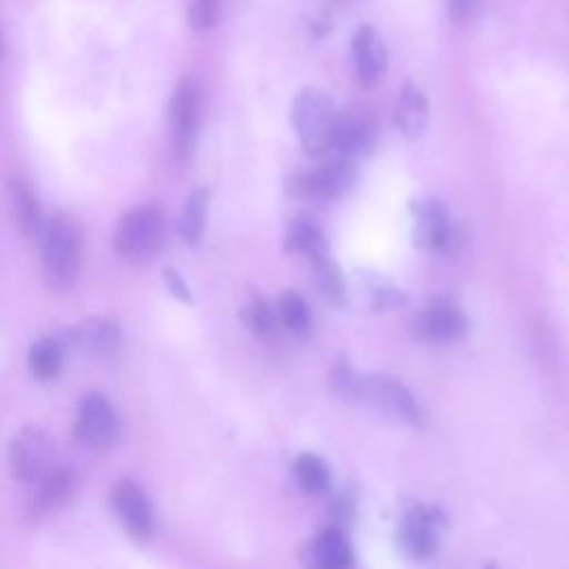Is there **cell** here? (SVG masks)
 <instances>
[{"label":"cell","mask_w":569,"mask_h":569,"mask_svg":"<svg viewBox=\"0 0 569 569\" xmlns=\"http://www.w3.org/2000/svg\"><path fill=\"white\" fill-rule=\"evenodd\" d=\"M164 242V216L158 204H138L124 211L113 229L116 253L133 264L158 256Z\"/></svg>","instance_id":"obj_1"},{"label":"cell","mask_w":569,"mask_h":569,"mask_svg":"<svg viewBox=\"0 0 569 569\" xmlns=\"http://www.w3.org/2000/svg\"><path fill=\"white\" fill-rule=\"evenodd\" d=\"M336 118L338 111L325 91L305 87L296 96L291 107V122L307 156L322 158L331 151Z\"/></svg>","instance_id":"obj_2"},{"label":"cell","mask_w":569,"mask_h":569,"mask_svg":"<svg viewBox=\"0 0 569 569\" xmlns=\"http://www.w3.org/2000/svg\"><path fill=\"white\" fill-rule=\"evenodd\" d=\"M80 267V233L71 218L51 220L42 242V269L51 289L64 291L73 284Z\"/></svg>","instance_id":"obj_3"},{"label":"cell","mask_w":569,"mask_h":569,"mask_svg":"<svg viewBox=\"0 0 569 569\" xmlns=\"http://www.w3.org/2000/svg\"><path fill=\"white\" fill-rule=\"evenodd\" d=\"M76 440L96 453L109 451L120 433L118 416L109 398H104L98 391H89L80 398L76 422H73Z\"/></svg>","instance_id":"obj_4"},{"label":"cell","mask_w":569,"mask_h":569,"mask_svg":"<svg viewBox=\"0 0 569 569\" xmlns=\"http://www.w3.org/2000/svg\"><path fill=\"white\" fill-rule=\"evenodd\" d=\"M393 422L418 425L420 407L411 391L389 376H360L356 398Z\"/></svg>","instance_id":"obj_5"},{"label":"cell","mask_w":569,"mask_h":569,"mask_svg":"<svg viewBox=\"0 0 569 569\" xmlns=\"http://www.w3.org/2000/svg\"><path fill=\"white\" fill-rule=\"evenodd\" d=\"M202 113L200 87L193 78H182L171 96L169 104V124H171V147L176 158L187 160L196 147L198 127Z\"/></svg>","instance_id":"obj_6"},{"label":"cell","mask_w":569,"mask_h":569,"mask_svg":"<svg viewBox=\"0 0 569 569\" xmlns=\"http://www.w3.org/2000/svg\"><path fill=\"white\" fill-rule=\"evenodd\" d=\"M9 467L13 478L22 482H38L53 469V442L47 431L24 427L11 438Z\"/></svg>","instance_id":"obj_7"},{"label":"cell","mask_w":569,"mask_h":569,"mask_svg":"<svg viewBox=\"0 0 569 569\" xmlns=\"http://www.w3.org/2000/svg\"><path fill=\"white\" fill-rule=\"evenodd\" d=\"M111 507L122 522V527L133 538H149L153 533L156 520H153V507L147 498V493L131 480H120L111 489Z\"/></svg>","instance_id":"obj_8"},{"label":"cell","mask_w":569,"mask_h":569,"mask_svg":"<svg viewBox=\"0 0 569 569\" xmlns=\"http://www.w3.org/2000/svg\"><path fill=\"white\" fill-rule=\"evenodd\" d=\"M356 176V167L349 158H336L333 162L298 176L293 180V191L305 196V198H313V200H325V198H336L340 196L345 189H349V184L353 182Z\"/></svg>","instance_id":"obj_9"},{"label":"cell","mask_w":569,"mask_h":569,"mask_svg":"<svg viewBox=\"0 0 569 569\" xmlns=\"http://www.w3.org/2000/svg\"><path fill=\"white\" fill-rule=\"evenodd\" d=\"M400 547L411 560H427L438 547V516L431 509H411L400 525Z\"/></svg>","instance_id":"obj_10"},{"label":"cell","mask_w":569,"mask_h":569,"mask_svg":"<svg viewBox=\"0 0 569 569\" xmlns=\"http://www.w3.org/2000/svg\"><path fill=\"white\" fill-rule=\"evenodd\" d=\"M71 342L84 356L109 358L120 347V327L107 316H91L73 327Z\"/></svg>","instance_id":"obj_11"},{"label":"cell","mask_w":569,"mask_h":569,"mask_svg":"<svg viewBox=\"0 0 569 569\" xmlns=\"http://www.w3.org/2000/svg\"><path fill=\"white\" fill-rule=\"evenodd\" d=\"M376 127L369 113L349 109L338 113L336 118V129H333V140H331V151H336L340 158H353L358 153H365L373 144Z\"/></svg>","instance_id":"obj_12"},{"label":"cell","mask_w":569,"mask_h":569,"mask_svg":"<svg viewBox=\"0 0 569 569\" xmlns=\"http://www.w3.org/2000/svg\"><path fill=\"white\" fill-rule=\"evenodd\" d=\"M356 76L365 87H373L387 67V49L371 24H360L351 38Z\"/></svg>","instance_id":"obj_13"},{"label":"cell","mask_w":569,"mask_h":569,"mask_svg":"<svg viewBox=\"0 0 569 569\" xmlns=\"http://www.w3.org/2000/svg\"><path fill=\"white\" fill-rule=\"evenodd\" d=\"M465 331L467 318L453 305H431L416 318V333L429 342H453Z\"/></svg>","instance_id":"obj_14"},{"label":"cell","mask_w":569,"mask_h":569,"mask_svg":"<svg viewBox=\"0 0 569 569\" xmlns=\"http://www.w3.org/2000/svg\"><path fill=\"white\" fill-rule=\"evenodd\" d=\"M429 122V100L422 93V89L413 82H405L393 107V124L396 129L409 138L416 140L422 136Z\"/></svg>","instance_id":"obj_15"},{"label":"cell","mask_w":569,"mask_h":569,"mask_svg":"<svg viewBox=\"0 0 569 569\" xmlns=\"http://www.w3.org/2000/svg\"><path fill=\"white\" fill-rule=\"evenodd\" d=\"M451 238V224L447 209L438 200H427L418 207L413 242L422 249H442Z\"/></svg>","instance_id":"obj_16"},{"label":"cell","mask_w":569,"mask_h":569,"mask_svg":"<svg viewBox=\"0 0 569 569\" xmlns=\"http://www.w3.org/2000/svg\"><path fill=\"white\" fill-rule=\"evenodd\" d=\"M36 485H38V491L33 493L31 511L38 516L60 509L73 496V473L62 467H53Z\"/></svg>","instance_id":"obj_17"},{"label":"cell","mask_w":569,"mask_h":569,"mask_svg":"<svg viewBox=\"0 0 569 569\" xmlns=\"http://www.w3.org/2000/svg\"><path fill=\"white\" fill-rule=\"evenodd\" d=\"M311 556L316 565L325 569H340L351 565V547L345 538V533L336 527H329L320 531V536L311 545Z\"/></svg>","instance_id":"obj_18"},{"label":"cell","mask_w":569,"mask_h":569,"mask_svg":"<svg viewBox=\"0 0 569 569\" xmlns=\"http://www.w3.org/2000/svg\"><path fill=\"white\" fill-rule=\"evenodd\" d=\"M284 244L289 251L302 253L309 260L327 253V240L320 231V227L309 218H296L284 236Z\"/></svg>","instance_id":"obj_19"},{"label":"cell","mask_w":569,"mask_h":569,"mask_svg":"<svg viewBox=\"0 0 569 569\" xmlns=\"http://www.w3.org/2000/svg\"><path fill=\"white\" fill-rule=\"evenodd\" d=\"M293 476L300 489L311 496L327 493L331 485V471L327 462L316 453H300L293 462Z\"/></svg>","instance_id":"obj_20"},{"label":"cell","mask_w":569,"mask_h":569,"mask_svg":"<svg viewBox=\"0 0 569 569\" xmlns=\"http://www.w3.org/2000/svg\"><path fill=\"white\" fill-rule=\"evenodd\" d=\"M11 207L18 227L22 229L24 236H33L40 227V204L36 198V191L31 189L29 182L16 178L11 182Z\"/></svg>","instance_id":"obj_21"},{"label":"cell","mask_w":569,"mask_h":569,"mask_svg":"<svg viewBox=\"0 0 569 569\" xmlns=\"http://www.w3.org/2000/svg\"><path fill=\"white\" fill-rule=\"evenodd\" d=\"M207 207H209V189L200 187L196 189L184 207H182V216H180V236L187 244H198L202 233H204V222H207Z\"/></svg>","instance_id":"obj_22"},{"label":"cell","mask_w":569,"mask_h":569,"mask_svg":"<svg viewBox=\"0 0 569 569\" xmlns=\"http://www.w3.org/2000/svg\"><path fill=\"white\" fill-rule=\"evenodd\" d=\"M27 360L38 380H53L62 369V349L53 338H42L31 345Z\"/></svg>","instance_id":"obj_23"},{"label":"cell","mask_w":569,"mask_h":569,"mask_svg":"<svg viewBox=\"0 0 569 569\" xmlns=\"http://www.w3.org/2000/svg\"><path fill=\"white\" fill-rule=\"evenodd\" d=\"M313 262V273H316V282L322 291V296L333 302V305H342L345 296H347V287H345V276L338 269V264L327 256H318L311 260Z\"/></svg>","instance_id":"obj_24"},{"label":"cell","mask_w":569,"mask_h":569,"mask_svg":"<svg viewBox=\"0 0 569 569\" xmlns=\"http://www.w3.org/2000/svg\"><path fill=\"white\" fill-rule=\"evenodd\" d=\"M278 320L298 336H305L309 331V309L305 300L296 291H284L276 302Z\"/></svg>","instance_id":"obj_25"},{"label":"cell","mask_w":569,"mask_h":569,"mask_svg":"<svg viewBox=\"0 0 569 569\" xmlns=\"http://www.w3.org/2000/svg\"><path fill=\"white\" fill-rule=\"evenodd\" d=\"M242 325L256 333V336H269L273 329H276V320H278V313L269 307V302H264L262 298H256L251 300L242 313Z\"/></svg>","instance_id":"obj_26"},{"label":"cell","mask_w":569,"mask_h":569,"mask_svg":"<svg viewBox=\"0 0 569 569\" xmlns=\"http://www.w3.org/2000/svg\"><path fill=\"white\" fill-rule=\"evenodd\" d=\"M220 0H187V18L196 31H207L216 24Z\"/></svg>","instance_id":"obj_27"},{"label":"cell","mask_w":569,"mask_h":569,"mask_svg":"<svg viewBox=\"0 0 569 569\" xmlns=\"http://www.w3.org/2000/svg\"><path fill=\"white\" fill-rule=\"evenodd\" d=\"M369 300L376 311H387L402 305V293L393 284H385L376 280L369 284Z\"/></svg>","instance_id":"obj_28"},{"label":"cell","mask_w":569,"mask_h":569,"mask_svg":"<svg viewBox=\"0 0 569 569\" xmlns=\"http://www.w3.org/2000/svg\"><path fill=\"white\" fill-rule=\"evenodd\" d=\"M487 0H449V18L451 22L465 24L473 20Z\"/></svg>","instance_id":"obj_29"},{"label":"cell","mask_w":569,"mask_h":569,"mask_svg":"<svg viewBox=\"0 0 569 569\" xmlns=\"http://www.w3.org/2000/svg\"><path fill=\"white\" fill-rule=\"evenodd\" d=\"M164 280H167V284H169V289H171V293H173L176 298H180V300H184V302H191V293H189L184 280H182L176 271L167 269V271H164Z\"/></svg>","instance_id":"obj_30"}]
</instances>
